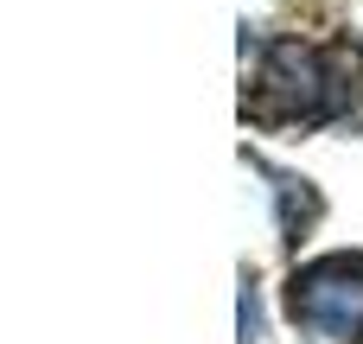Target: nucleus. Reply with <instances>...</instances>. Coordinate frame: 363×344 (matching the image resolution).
<instances>
[{
	"instance_id": "1",
	"label": "nucleus",
	"mask_w": 363,
	"mask_h": 344,
	"mask_svg": "<svg viewBox=\"0 0 363 344\" xmlns=\"http://www.w3.org/2000/svg\"><path fill=\"white\" fill-rule=\"evenodd\" d=\"M287 313L306 332H319V338H351V332H363V262L325 255V262L300 268L294 287H287Z\"/></svg>"
},
{
	"instance_id": "2",
	"label": "nucleus",
	"mask_w": 363,
	"mask_h": 344,
	"mask_svg": "<svg viewBox=\"0 0 363 344\" xmlns=\"http://www.w3.org/2000/svg\"><path fill=\"white\" fill-rule=\"evenodd\" d=\"M268 96H281L287 102V115H325L332 102H325V77H319V57L313 51H300V45H274L268 51Z\"/></svg>"
}]
</instances>
